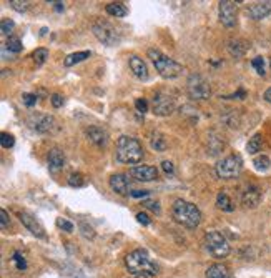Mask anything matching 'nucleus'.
Masks as SVG:
<instances>
[{
  "instance_id": "a18cd8bd",
  "label": "nucleus",
  "mask_w": 271,
  "mask_h": 278,
  "mask_svg": "<svg viewBox=\"0 0 271 278\" xmlns=\"http://www.w3.org/2000/svg\"><path fill=\"white\" fill-rule=\"evenodd\" d=\"M130 195H132L133 199H142V197H148V195H150V192H148V190H135V192L130 193Z\"/></svg>"
},
{
  "instance_id": "7c9ffc66",
  "label": "nucleus",
  "mask_w": 271,
  "mask_h": 278,
  "mask_svg": "<svg viewBox=\"0 0 271 278\" xmlns=\"http://www.w3.org/2000/svg\"><path fill=\"white\" fill-rule=\"evenodd\" d=\"M12 262L15 263L17 270H20V272L27 270V260H25V256L20 253V252H15V253H14V258H12Z\"/></svg>"
},
{
  "instance_id": "58836bf2",
  "label": "nucleus",
  "mask_w": 271,
  "mask_h": 278,
  "mask_svg": "<svg viewBox=\"0 0 271 278\" xmlns=\"http://www.w3.org/2000/svg\"><path fill=\"white\" fill-rule=\"evenodd\" d=\"M57 225L60 227L62 230H65V231H74V223H70L69 220H63V218H58V220H57Z\"/></svg>"
},
{
  "instance_id": "4be33fe9",
  "label": "nucleus",
  "mask_w": 271,
  "mask_h": 278,
  "mask_svg": "<svg viewBox=\"0 0 271 278\" xmlns=\"http://www.w3.org/2000/svg\"><path fill=\"white\" fill-rule=\"evenodd\" d=\"M228 52L235 58H241L245 55V52H246V44L243 40H231L228 44Z\"/></svg>"
},
{
  "instance_id": "473e14b6",
  "label": "nucleus",
  "mask_w": 271,
  "mask_h": 278,
  "mask_svg": "<svg viewBox=\"0 0 271 278\" xmlns=\"http://www.w3.org/2000/svg\"><path fill=\"white\" fill-rule=\"evenodd\" d=\"M14 27H15V24L12 22L10 19H3L2 24H0V32H2L3 35H10L12 30H14ZM10 37H12V35H10Z\"/></svg>"
},
{
  "instance_id": "c756f323",
  "label": "nucleus",
  "mask_w": 271,
  "mask_h": 278,
  "mask_svg": "<svg viewBox=\"0 0 271 278\" xmlns=\"http://www.w3.org/2000/svg\"><path fill=\"white\" fill-rule=\"evenodd\" d=\"M87 182H85V177H83L82 174H72L69 177V185L70 187H74V188H80V187H83Z\"/></svg>"
},
{
  "instance_id": "37998d69",
  "label": "nucleus",
  "mask_w": 271,
  "mask_h": 278,
  "mask_svg": "<svg viewBox=\"0 0 271 278\" xmlns=\"http://www.w3.org/2000/svg\"><path fill=\"white\" fill-rule=\"evenodd\" d=\"M50 100H52V105H53L55 108H60L62 105H63V97L58 95V94H53L52 99H50Z\"/></svg>"
},
{
  "instance_id": "e433bc0d",
  "label": "nucleus",
  "mask_w": 271,
  "mask_h": 278,
  "mask_svg": "<svg viewBox=\"0 0 271 278\" xmlns=\"http://www.w3.org/2000/svg\"><path fill=\"white\" fill-rule=\"evenodd\" d=\"M80 230H82V235L85 238H93V237H95V231H93L92 227H88L87 223H82V225H80Z\"/></svg>"
},
{
  "instance_id": "f257e3e1",
  "label": "nucleus",
  "mask_w": 271,
  "mask_h": 278,
  "mask_svg": "<svg viewBox=\"0 0 271 278\" xmlns=\"http://www.w3.org/2000/svg\"><path fill=\"white\" fill-rule=\"evenodd\" d=\"M172 217L176 223L186 227V228H197L201 223V212L197 205L190 203L186 200H176L172 207Z\"/></svg>"
},
{
  "instance_id": "c9c22d12",
  "label": "nucleus",
  "mask_w": 271,
  "mask_h": 278,
  "mask_svg": "<svg viewBox=\"0 0 271 278\" xmlns=\"http://www.w3.org/2000/svg\"><path fill=\"white\" fill-rule=\"evenodd\" d=\"M143 207L148 208V210H151V212H153V213H160V205H158V202L145 200V202H143Z\"/></svg>"
},
{
  "instance_id": "6ab92c4d",
  "label": "nucleus",
  "mask_w": 271,
  "mask_h": 278,
  "mask_svg": "<svg viewBox=\"0 0 271 278\" xmlns=\"http://www.w3.org/2000/svg\"><path fill=\"white\" fill-rule=\"evenodd\" d=\"M33 130H37L39 133H45V132H50L53 127V119L49 115H37L33 119Z\"/></svg>"
},
{
  "instance_id": "6e6552de",
  "label": "nucleus",
  "mask_w": 271,
  "mask_h": 278,
  "mask_svg": "<svg viewBox=\"0 0 271 278\" xmlns=\"http://www.w3.org/2000/svg\"><path fill=\"white\" fill-rule=\"evenodd\" d=\"M92 30L95 33L97 39L105 45H115L118 44V40H120L115 27H113L112 24H108L107 20H97V22H93Z\"/></svg>"
},
{
  "instance_id": "9d476101",
  "label": "nucleus",
  "mask_w": 271,
  "mask_h": 278,
  "mask_svg": "<svg viewBox=\"0 0 271 278\" xmlns=\"http://www.w3.org/2000/svg\"><path fill=\"white\" fill-rule=\"evenodd\" d=\"M175 110V99L172 95L160 92L153 99V113L158 117H167Z\"/></svg>"
},
{
  "instance_id": "ddd939ff",
  "label": "nucleus",
  "mask_w": 271,
  "mask_h": 278,
  "mask_svg": "<svg viewBox=\"0 0 271 278\" xmlns=\"http://www.w3.org/2000/svg\"><path fill=\"white\" fill-rule=\"evenodd\" d=\"M20 222L24 223V227L27 228L28 231H32L35 237H39V238H45V230H44V227L40 225L39 222H37V218L33 217L32 213H28V212H20Z\"/></svg>"
},
{
  "instance_id": "cd10ccee",
  "label": "nucleus",
  "mask_w": 271,
  "mask_h": 278,
  "mask_svg": "<svg viewBox=\"0 0 271 278\" xmlns=\"http://www.w3.org/2000/svg\"><path fill=\"white\" fill-rule=\"evenodd\" d=\"M270 158L266 157V155H261V157H256L255 160H253V165H255L256 170H260V172H265V170H268L270 168Z\"/></svg>"
},
{
  "instance_id": "dca6fc26",
  "label": "nucleus",
  "mask_w": 271,
  "mask_h": 278,
  "mask_svg": "<svg viewBox=\"0 0 271 278\" xmlns=\"http://www.w3.org/2000/svg\"><path fill=\"white\" fill-rule=\"evenodd\" d=\"M128 65H130V70L133 72V75L140 80H148V69H147V64L142 60L138 55H132L128 58Z\"/></svg>"
},
{
  "instance_id": "423d86ee",
  "label": "nucleus",
  "mask_w": 271,
  "mask_h": 278,
  "mask_svg": "<svg viewBox=\"0 0 271 278\" xmlns=\"http://www.w3.org/2000/svg\"><path fill=\"white\" fill-rule=\"evenodd\" d=\"M241 168H243V162H241V158L238 157V155H230V157L220 160L215 170H217L218 178L233 180L241 174Z\"/></svg>"
},
{
  "instance_id": "c85d7f7f",
  "label": "nucleus",
  "mask_w": 271,
  "mask_h": 278,
  "mask_svg": "<svg viewBox=\"0 0 271 278\" xmlns=\"http://www.w3.org/2000/svg\"><path fill=\"white\" fill-rule=\"evenodd\" d=\"M7 50L8 52H14V53H19L20 50H22V42H20L19 37H8Z\"/></svg>"
},
{
  "instance_id": "f03ea898",
  "label": "nucleus",
  "mask_w": 271,
  "mask_h": 278,
  "mask_svg": "<svg viewBox=\"0 0 271 278\" xmlns=\"http://www.w3.org/2000/svg\"><path fill=\"white\" fill-rule=\"evenodd\" d=\"M143 158V147L137 138L122 135L117 142V160L122 163H138Z\"/></svg>"
},
{
  "instance_id": "9b49d317",
  "label": "nucleus",
  "mask_w": 271,
  "mask_h": 278,
  "mask_svg": "<svg viewBox=\"0 0 271 278\" xmlns=\"http://www.w3.org/2000/svg\"><path fill=\"white\" fill-rule=\"evenodd\" d=\"M130 175L138 182H153L158 178V170L151 165H137L130 170Z\"/></svg>"
},
{
  "instance_id": "1a4fd4ad",
  "label": "nucleus",
  "mask_w": 271,
  "mask_h": 278,
  "mask_svg": "<svg viewBox=\"0 0 271 278\" xmlns=\"http://www.w3.org/2000/svg\"><path fill=\"white\" fill-rule=\"evenodd\" d=\"M218 12H220V22L228 28L235 27L236 20H238V8H236V2L223 0V2H220Z\"/></svg>"
},
{
  "instance_id": "0eeeda50",
  "label": "nucleus",
  "mask_w": 271,
  "mask_h": 278,
  "mask_svg": "<svg viewBox=\"0 0 271 278\" xmlns=\"http://www.w3.org/2000/svg\"><path fill=\"white\" fill-rule=\"evenodd\" d=\"M186 90H188V95L195 100H206V99H210V95H211L210 83L206 82L205 77H201V75H198V74H193L192 77L188 78Z\"/></svg>"
},
{
  "instance_id": "5701e85b",
  "label": "nucleus",
  "mask_w": 271,
  "mask_h": 278,
  "mask_svg": "<svg viewBox=\"0 0 271 278\" xmlns=\"http://www.w3.org/2000/svg\"><path fill=\"white\" fill-rule=\"evenodd\" d=\"M217 205H218V208L223 210V212H233V210H235V205H233L231 199L228 197V193H225V192H220L218 193Z\"/></svg>"
},
{
  "instance_id": "8fccbe9b",
  "label": "nucleus",
  "mask_w": 271,
  "mask_h": 278,
  "mask_svg": "<svg viewBox=\"0 0 271 278\" xmlns=\"http://www.w3.org/2000/svg\"><path fill=\"white\" fill-rule=\"evenodd\" d=\"M270 67H271V60H270Z\"/></svg>"
},
{
  "instance_id": "72a5a7b5",
  "label": "nucleus",
  "mask_w": 271,
  "mask_h": 278,
  "mask_svg": "<svg viewBox=\"0 0 271 278\" xmlns=\"http://www.w3.org/2000/svg\"><path fill=\"white\" fill-rule=\"evenodd\" d=\"M253 69L258 72V75H265V58L263 57H255L251 60Z\"/></svg>"
},
{
  "instance_id": "a211bd4d",
  "label": "nucleus",
  "mask_w": 271,
  "mask_h": 278,
  "mask_svg": "<svg viewBox=\"0 0 271 278\" xmlns=\"http://www.w3.org/2000/svg\"><path fill=\"white\" fill-rule=\"evenodd\" d=\"M65 167V155L60 149H52L49 152V168L50 172H57Z\"/></svg>"
},
{
  "instance_id": "4c0bfd02",
  "label": "nucleus",
  "mask_w": 271,
  "mask_h": 278,
  "mask_svg": "<svg viewBox=\"0 0 271 278\" xmlns=\"http://www.w3.org/2000/svg\"><path fill=\"white\" fill-rule=\"evenodd\" d=\"M22 100H24V103L27 105V107H33V105L37 103V95H33V94H24V95H22Z\"/></svg>"
},
{
  "instance_id": "f8f14e48",
  "label": "nucleus",
  "mask_w": 271,
  "mask_h": 278,
  "mask_svg": "<svg viewBox=\"0 0 271 278\" xmlns=\"http://www.w3.org/2000/svg\"><path fill=\"white\" fill-rule=\"evenodd\" d=\"M110 187H112V190L118 193V195L122 197H126L130 195V188H132V185H130V178L123 174H117V175H112L110 177Z\"/></svg>"
},
{
  "instance_id": "a878e982",
  "label": "nucleus",
  "mask_w": 271,
  "mask_h": 278,
  "mask_svg": "<svg viewBox=\"0 0 271 278\" xmlns=\"http://www.w3.org/2000/svg\"><path fill=\"white\" fill-rule=\"evenodd\" d=\"M90 57V52L88 50H85V52H77V53H72V55H69L65 58V67H72V65H75V64H78V62H83V60H87V58Z\"/></svg>"
},
{
  "instance_id": "aec40b11",
  "label": "nucleus",
  "mask_w": 271,
  "mask_h": 278,
  "mask_svg": "<svg viewBox=\"0 0 271 278\" xmlns=\"http://www.w3.org/2000/svg\"><path fill=\"white\" fill-rule=\"evenodd\" d=\"M206 278H230V270L223 263H213L206 270Z\"/></svg>"
},
{
  "instance_id": "20e7f679",
  "label": "nucleus",
  "mask_w": 271,
  "mask_h": 278,
  "mask_svg": "<svg viewBox=\"0 0 271 278\" xmlns=\"http://www.w3.org/2000/svg\"><path fill=\"white\" fill-rule=\"evenodd\" d=\"M148 57L153 62L156 72L162 75L163 78H175L183 72V67H181L178 62H175L173 58L167 57L165 53H162L156 49H150L148 50Z\"/></svg>"
},
{
  "instance_id": "39448f33",
  "label": "nucleus",
  "mask_w": 271,
  "mask_h": 278,
  "mask_svg": "<svg viewBox=\"0 0 271 278\" xmlns=\"http://www.w3.org/2000/svg\"><path fill=\"white\" fill-rule=\"evenodd\" d=\"M205 245L210 255L215 256V258H225V256L230 255L231 250L228 240L223 237V233H220L217 230H211L205 235Z\"/></svg>"
},
{
  "instance_id": "f3484780",
  "label": "nucleus",
  "mask_w": 271,
  "mask_h": 278,
  "mask_svg": "<svg viewBox=\"0 0 271 278\" xmlns=\"http://www.w3.org/2000/svg\"><path fill=\"white\" fill-rule=\"evenodd\" d=\"M248 14L253 20L266 19L271 14V2H258L248 8Z\"/></svg>"
},
{
  "instance_id": "09e8293b",
  "label": "nucleus",
  "mask_w": 271,
  "mask_h": 278,
  "mask_svg": "<svg viewBox=\"0 0 271 278\" xmlns=\"http://www.w3.org/2000/svg\"><path fill=\"white\" fill-rule=\"evenodd\" d=\"M53 5H55V8H57L58 12L63 10V3H62V2H53Z\"/></svg>"
},
{
  "instance_id": "c03bdc74",
  "label": "nucleus",
  "mask_w": 271,
  "mask_h": 278,
  "mask_svg": "<svg viewBox=\"0 0 271 278\" xmlns=\"http://www.w3.org/2000/svg\"><path fill=\"white\" fill-rule=\"evenodd\" d=\"M137 220H138V223H142V225H150V218H148V215L147 213H143V212H140V213H137Z\"/></svg>"
},
{
  "instance_id": "bb28decb",
  "label": "nucleus",
  "mask_w": 271,
  "mask_h": 278,
  "mask_svg": "<svg viewBox=\"0 0 271 278\" xmlns=\"http://www.w3.org/2000/svg\"><path fill=\"white\" fill-rule=\"evenodd\" d=\"M32 58L37 65H44L45 60L49 58V50L47 49H37L35 52L32 53Z\"/></svg>"
},
{
  "instance_id": "2f4dec72",
  "label": "nucleus",
  "mask_w": 271,
  "mask_h": 278,
  "mask_svg": "<svg viewBox=\"0 0 271 278\" xmlns=\"http://www.w3.org/2000/svg\"><path fill=\"white\" fill-rule=\"evenodd\" d=\"M0 145H2L3 149H12V147L15 145V138H14V135H10V133L3 132L2 135H0Z\"/></svg>"
},
{
  "instance_id": "79ce46f5",
  "label": "nucleus",
  "mask_w": 271,
  "mask_h": 278,
  "mask_svg": "<svg viewBox=\"0 0 271 278\" xmlns=\"http://www.w3.org/2000/svg\"><path fill=\"white\" fill-rule=\"evenodd\" d=\"M135 107H137V110L140 113H145L148 110V103L145 99H137V102H135Z\"/></svg>"
},
{
  "instance_id": "f704fd0d",
  "label": "nucleus",
  "mask_w": 271,
  "mask_h": 278,
  "mask_svg": "<svg viewBox=\"0 0 271 278\" xmlns=\"http://www.w3.org/2000/svg\"><path fill=\"white\" fill-rule=\"evenodd\" d=\"M10 5L17 12H25L28 8V2H22V0H10Z\"/></svg>"
},
{
  "instance_id": "de8ad7c7",
  "label": "nucleus",
  "mask_w": 271,
  "mask_h": 278,
  "mask_svg": "<svg viewBox=\"0 0 271 278\" xmlns=\"http://www.w3.org/2000/svg\"><path fill=\"white\" fill-rule=\"evenodd\" d=\"M265 100H266L268 103H271V87L265 92Z\"/></svg>"
},
{
  "instance_id": "2eb2a0df",
  "label": "nucleus",
  "mask_w": 271,
  "mask_h": 278,
  "mask_svg": "<svg viewBox=\"0 0 271 278\" xmlns=\"http://www.w3.org/2000/svg\"><path fill=\"white\" fill-rule=\"evenodd\" d=\"M241 202H243V205H245V207H248V208L258 207V205H260V202H261L260 188L255 187V185L248 187L246 190L243 192V195H241Z\"/></svg>"
},
{
  "instance_id": "4468645a",
  "label": "nucleus",
  "mask_w": 271,
  "mask_h": 278,
  "mask_svg": "<svg viewBox=\"0 0 271 278\" xmlns=\"http://www.w3.org/2000/svg\"><path fill=\"white\" fill-rule=\"evenodd\" d=\"M85 135H87L88 140L97 147H105L108 142V133L105 132L101 127H99V125H92V127H88L85 130Z\"/></svg>"
},
{
  "instance_id": "a19ab883",
  "label": "nucleus",
  "mask_w": 271,
  "mask_h": 278,
  "mask_svg": "<svg viewBox=\"0 0 271 278\" xmlns=\"http://www.w3.org/2000/svg\"><path fill=\"white\" fill-rule=\"evenodd\" d=\"M162 168H163V172L167 175H173V174H175V167H173V163L170 162V160H163V162H162Z\"/></svg>"
},
{
  "instance_id": "393cba45",
  "label": "nucleus",
  "mask_w": 271,
  "mask_h": 278,
  "mask_svg": "<svg viewBox=\"0 0 271 278\" xmlns=\"http://www.w3.org/2000/svg\"><path fill=\"white\" fill-rule=\"evenodd\" d=\"M261 147H263V138H261L260 133H256V135H253L251 138H249V142L246 145V152L251 155H255L261 150Z\"/></svg>"
},
{
  "instance_id": "b1692460",
  "label": "nucleus",
  "mask_w": 271,
  "mask_h": 278,
  "mask_svg": "<svg viewBox=\"0 0 271 278\" xmlns=\"http://www.w3.org/2000/svg\"><path fill=\"white\" fill-rule=\"evenodd\" d=\"M150 145H151V149L156 152H163V150H167V138H165L162 133L153 132L151 133V138H150Z\"/></svg>"
},
{
  "instance_id": "49530a36",
  "label": "nucleus",
  "mask_w": 271,
  "mask_h": 278,
  "mask_svg": "<svg viewBox=\"0 0 271 278\" xmlns=\"http://www.w3.org/2000/svg\"><path fill=\"white\" fill-rule=\"evenodd\" d=\"M245 99V97H246V94H245V90H240V92H236V94H233V95H230V97H226V99Z\"/></svg>"
},
{
  "instance_id": "7ed1b4c3",
  "label": "nucleus",
  "mask_w": 271,
  "mask_h": 278,
  "mask_svg": "<svg viewBox=\"0 0 271 278\" xmlns=\"http://www.w3.org/2000/svg\"><path fill=\"white\" fill-rule=\"evenodd\" d=\"M125 265L133 275H156L158 268L145 250H133L125 256Z\"/></svg>"
},
{
  "instance_id": "412c9836",
  "label": "nucleus",
  "mask_w": 271,
  "mask_h": 278,
  "mask_svg": "<svg viewBox=\"0 0 271 278\" xmlns=\"http://www.w3.org/2000/svg\"><path fill=\"white\" fill-rule=\"evenodd\" d=\"M107 14L112 15V17H117V19H120V17H125L126 14H128V8L125 7V3L122 2H112L107 5Z\"/></svg>"
},
{
  "instance_id": "ea45409f",
  "label": "nucleus",
  "mask_w": 271,
  "mask_h": 278,
  "mask_svg": "<svg viewBox=\"0 0 271 278\" xmlns=\"http://www.w3.org/2000/svg\"><path fill=\"white\" fill-rule=\"evenodd\" d=\"M10 218H8V213L5 212V210H0V225H2V228L5 230V228H8V225H10Z\"/></svg>"
}]
</instances>
